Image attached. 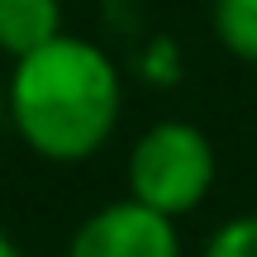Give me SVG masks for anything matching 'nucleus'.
<instances>
[{"label": "nucleus", "instance_id": "f257e3e1", "mask_svg": "<svg viewBox=\"0 0 257 257\" xmlns=\"http://www.w3.org/2000/svg\"><path fill=\"white\" fill-rule=\"evenodd\" d=\"M119 72L91 38L62 34L10 72V119L48 162H86L119 124Z\"/></svg>", "mask_w": 257, "mask_h": 257}, {"label": "nucleus", "instance_id": "f03ea898", "mask_svg": "<svg viewBox=\"0 0 257 257\" xmlns=\"http://www.w3.org/2000/svg\"><path fill=\"white\" fill-rule=\"evenodd\" d=\"M124 181L128 200L148 205L167 219H181L214 186V143L205 138V128L186 119H162L143 128L138 143L128 148Z\"/></svg>", "mask_w": 257, "mask_h": 257}, {"label": "nucleus", "instance_id": "7ed1b4c3", "mask_svg": "<svg viewBox=\"0 0 257 257\" xmlns=\"http://www.w3.org/2000/svg\"><path fill=\"white\" fill-rule=\"evenodd\" d=\"M67 257H181V238L176 219L124 195L76 224Z\"/></svg>", "mask_w": 257, "mask_h": 257}, {"label": "nucleus", "instance_id": "20e7f679", "mask_svg": "<svg viewBox=\"0 0 257 257\" xmlns=\"http://www.w3.org/2000/svg\"><path fill=\"white\" fill-rule=\"evenodd\" d=\"M62 38V0H0V53L34 57Z\"/></svg>", "mask_w": 257, "mask_h": 257}, {"label": "nucleus", "instance_id": "39448f33", "mask_svg": "<svg viewBox=\"0 0 257 257\" xmlns=\"http://www.w3.org/2000/svg\"><path fill=\"white\" fill-rule=\"evenodd\" d=\"M210 19H214V38L233 57L257 67V0H214Z\"/></svg>", "mask_w": 257, "mask_h": 257}, {"label": "nucleus", "instance_id": "423d86ee", "mask_svg": "<svg viewBox=\"0 0 257 257\" xmlns=\"http://www.w3.org/2000/svg\"><path fill=\"white\" fill-rule=\"evenodd\" d=\"M200 257H257V214H238V219L219 224Z\"/></svg>", "mask_w": 257, "mask_h": 257}, {"label": "nucleus", "instance_id": "0eeeda50", "mask_svg": "<svg viewBox=\"0 0 257 257\" xmlns=\"http://www.w3.org/2000/svg\"><path fill=\"white\" fill-rule=\"evenodd\" d=\"M0 257H24V252H19V243H15V238H10V233H5V229H0Z\"/></svg>", "mask_w": 257, "mask_h": 257}]
</instances>
